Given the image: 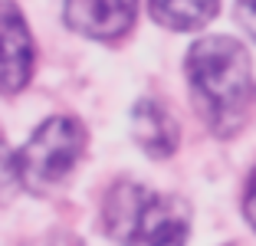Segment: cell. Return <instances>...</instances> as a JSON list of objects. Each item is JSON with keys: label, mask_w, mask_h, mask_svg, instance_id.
<instances>
[{"label": "cell", "mask_w": 256, "mask_h": 246, "mask_svg": "<svg viewBox=\"0 0 256 246\" xmlns=\"http://www.w3.org/2000/svg\"><path fill=\"white\" fill-rule=\"evenodd\" d=\"M138 0H66V26L89 40H118L135 23Z\"/></svg>", "instance_id": "4"}, {"label": "cell", "mask_w": 256, "mask_h": 246, "mask_svg": "<svg viewBox=\"0 0 256 246\" xmlns=\"http://www.w3.org/2000/svg\"><path fill=\"white\" fill-rule=\"evenodd\" d=\"M236 20L250 36H256V0H236Z\"/></svg>", "instance_id": "8"}, {"label": "cell", "mask_w": 256, "mask_h": 246, "mask_svg": "<svg viewBox=\"0 0 256 246\" xmlns=\"http://www.w3.org/2000/svg\"><path fill=\"white\" fill-rule=\"evenodd\" d=\"M243 210H246L250 226L256 230V171H253V178H250V187H246V200H243Z\"/></svg>", "instance_id": "10"}, {"label": "cell", "mask_w": 256, "mask_h": 246, "mask_svg": "<svg viewBox=\"0 0 256 246\" xmlns=\"http://www.w3.org/2000/svg\"><path fill=\"white\" fill-rule=\"evenodd\" d=\"M102 226L118 246H184L190 233L188 200L118 180L102 204Z\"/></svg>", "instance_id": "2"}, {"label": "cell", "mask_w": 256, "mask_h": 246, "mask_svg": "<svg viewBox=\"0 0 256 246\" xmlns=\"http://www.w3.org/2000/svg\"><path fill=\"white\" fill-rule=\"evenodd\" d=\"M30 246H82V243H79L72 233H50V236H40L36 243H30Z\"/></svg>", "instance_id": "9"}, {"label": "cell", "mask_w": 256, "mask_h": 246, "mask_svg": "<svg viewBox=\"0 0 256 246\" xmlns=\"http://www.w3.org/2000/svg\"><path fill=\"white\" fill-rule=\"evenodd\" d=\"M132 138L148 158H171L178 151L181 128H178V122L171 118V112L161 102L142 98L132 108Z\"/></svg>", "instance_id": "5"}, {"label": "cell", "mask_w": 256, "mask_h": 246, "mask_svg": "<svg viewBox=\"0 0 256 246\" xmlns=\"http://www.w3.org/2000/svg\"><path fill=\"white\" fill-rule=\"evenodd\" d=\"M82 125L69 115H53L16 151V178L30 194H50L56 184H62L72 174V168L82 158Z\"/></svg>", "instance_id": "3"}, {"label": "cell", "mask_w": 256, "mask_h": 246, "mask_svg": "<svg viewBox=\"0 0 256 246\" xmlns=\"http://www.w3.org/2000/svg\"><path fill=\"white\" fill-rule=\"evenodd\" d=\"M33 72V36L14 4H4V92H20Z\"/></svg>", "instance_id": "6"}, {"label": "cell", "mask_w": 256, "mask_h": 246, "mask_svg": "<svg viewBox=\"0 0 256 246\" xmlns=\"http://www.w3.org/2000/svg\"><path fill=\"white\" fill-rule=\"evenodd\" d=\"M148 10L168 30L194 33V30H204L217 16L220 0H148Z\"/></svg>", "instance_id": "7"}, {"label": "cell", "mask_w": 256, "mask_h": 246, "mask_svg": "<svg viewBox=\"0 0 256 246\" xmlns=\"http://www.w3.org/2000/svg\"><path fill=\"white\" fill-rule=\"evenodd\" d=\"M188 82L200 118L214 134L230 138L246 125L250 105L256 98V82L250 52L240 40L214 33L200 36L188 50Z\"/></svg>", "instance_id": "1"}]
</instances>
